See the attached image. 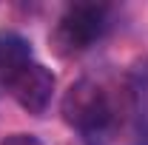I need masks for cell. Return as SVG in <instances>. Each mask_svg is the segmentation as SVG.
Listing matches in <instances>:
<instances>
[{
  "label": "cell",
  "mask_w": 148,
  "mask_h": 145,
  "mask_svg": "<svg viewBox=\"0 0 148 145\" xmlns=\"http://www.w3.org/2000/svg\"><path fill=\"white\" fill-rule=\"evenodd\" d=\"M108 29V9L97 3H74L66 9L54 29V49L60 54H77L100 40Z\"/></svg>",
  "instance_id": "6da1fadb"
},
{
  "label": "cell",
  "mask_w": 148,
  "mask_h": 145,
  "mask_svg": "<svg viewBox=\"0 0 148 145\" xmlns=\"http://www.w3.org/2000/svg\"><path fill=\"white\" fill-rule=\"evenodd\" d=\"M60 111H63V120L71 128H80V131H100V128L108 125V120H111L108 94L91 80L74 83L71 88L66 91Z\"/></svg>",
  "instance_id": "7a4b0ae2"
},
{
  "label": "cell",
  "mask_w": 148,
  "mask_h": 145,
  "mask_svg": "<svg viewBox=\"0 0 148 145\" xmlns=\"http://www.w3.org/2000/svg\"><path fill=\"white\" fill-rule=\"evenodd\" d=\"M12 94H14V100H17V105L23 111L40 117L43 111L49 108V103H51V94H54V74L49 71L46 66H40V63H32V66L14 80Z\"/></svg>",
  "instance_id": "3957f363"
},
{
  "label": "cell",
  "mask_w": 148,
  "mask_h": 145,
  "mask_svg": "<svg viewBox=\"0 0 148 145\" xmlns=\"http://www.w3.org/2000/svg\"><path fill=\"white\" fill-rule=\"evenodd\" d=\"M32 66V46L14 31L0 34V94L12 91L14 80Z\"/></svg>",
  "instance_id": "277c9868"
},
{
  "label": "cell",
  "mask_w": 148,
  "mask_h": 145,
  "mask_svg": "<svg viewBox=\"0 0 148 145\" xmlns=\"http://www.w3.org/2000/svg\"><path fill=\"white\" fill-rule=\"evenodd\" d=\"M0 145H43V142L37 137H32V134H12V137L0 140Z\"/></svg>",
  "instance_id": "5b68a950"
}]
</instances>
